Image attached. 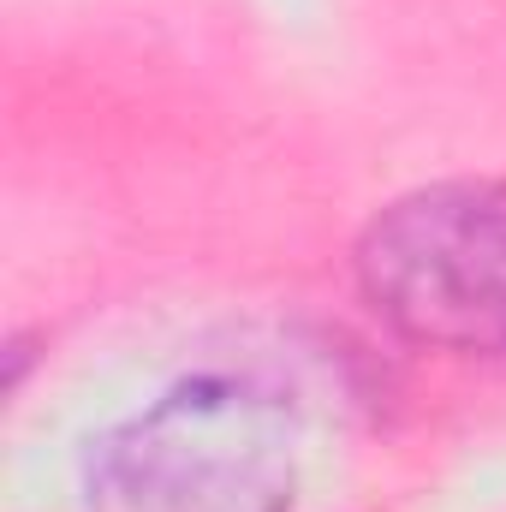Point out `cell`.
I'll return each mask as SVG.
<instances>
[{
  "mask_svg": "<svg viewBox=\"0 0 506 512\" xmlns=\"http://www.w3.org/2000/svg\"><path fill=\"white\" fill-rule=\"evenodd\" d=\"M84 489L90 512H286L292 405L245 376H191L96 441Z\"/></svg>",
  "mask_w": 506,
  "mask_h": 512,
  "instance_id": "1",
  "label": "cell"
},
{
  "mask_svg": "<svg viewBox=\"0 0 506 512\" xmlns=\"http://www.w3.org/2000/svg\"><path fill=\"white\" fill-rule=\"evenodd\" d=\"M358 286L381 322L429 352H506V185L405 191L358 239Z\"/></svg>",
  "mask_w": 506,
  "mask_h": 512,
  "instance_id": "2",
  "label": "cell"
}]
</instances>
